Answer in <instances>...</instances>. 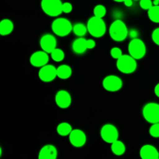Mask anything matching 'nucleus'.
Here are the masks:
<instances>
[{"label":"nucleus","mask_w":159,"mask_h":159,"mask_svg":"<svg viewBox=\"0 0 159 159\" xmlns=\"http://www.w3.org/2000/svg\"><path fill=\"white\" fill-rule=\"evenodd\" d=\"M110 37L116 42H122L127 37L129 30L126 23L123 20L117 19L114 20L109 28Z\"/></svg>","instance_id":"1"},{"label":"nucleus","mask_w":159,"mask_h":159,"mask_svg":"<svg viewBox=\"0 0 159 159\" xmlns=\"http://www.w3.org/2000/svg\"><path fill=\"white\" fill-rule=\"evenodd\" d=\"M86 26L89 34L96 38L103 37L107 32V25L103 18L93 16L89 19Z\"/></svg>","instance_id":"2"},{"label":"nucleus","mask_w":159,"mask_h":159,"mask_svg":"<svg viewBox=\"0 0 159 159\" xmlns=\"http://www.w3.org/2000/svg\"><path fill=\"white\" fill-rule=\"evenodd\" d=\"M116 68L123 74L129 75L134 72L138 68L137 60L130 54H123L116 60Z\"/></svg>","instance_id":"3"},{"label":"nucleus","mask_w":159,"mask_h":159,"mask_svg":"<svg viewBox=\"0 0 159 159\" xmlns=\"http://www.w3.org/2000/svg\"><path fill=\"white\" fill-rule=\"evenodd\" d=\"M51 30L55 35L64 37L71 34L73 30V26L68 19L58 17L51 23Z\"/></svg>","instance_id":"4"},{"label":"nucleus","mask_w":159,"mask_h":159,"mask_svg":"<svg viewBox=\"0 0 159 159\" xmlns=\"http://www.w3.org/2000/svg\"><path fill=\"white\" fill-rule=\"evenodd\" d=\"M61 0H41L40 6L46 15L48 16L56 17L63 13Z\"/></svg>","instance_id":"5"},{"label":"nucleus","mask_w":159,"mask_h":159,"mask_svg":"<svg viewBox=\"0 0 159 159\" xmlns=\"http://www.w3.org/2000/svg\"><path fill=\"white\" fill-rule=\"evenodd\" d=\"M128 53L136 60H140L145 56L147 49L146 45L142 40L138 38L132 39L128 43Z\"/></svg>","instance_id":"6"},{"label":"nucleus","mask_w":159,"mask_h":159,"mask_svg":"<svg viewBox=\"0 0 159 159\" xmlns=\"http://www.w3.org/2000/svg\"><path fill=\"white\" fill-rule=\"evenodd\" d=\"M142 116L149 124L159 123V104L157 102H148L143 107Z\"/></svg>","instance_id":"7"},{"label":"nucleus","mask_w":159,"mask_h":159,"mask_svg":"<svg viewBox=\"0 0 159 159\" xmlns=\"http://www.w3.org/2000/svg\"><path fill=\"white\" fill-rule=\"evenodd\" d=\"M100 137L104 142L111 144L119 138V131L113 124H104L100 130Z\"/></svg>","instance_id":"8"},{"label":"nucleus","mask_w":159,"mask_h":159,"mask_svg":"<svg viewBox=\"0 0 159 159\" xmlns=\"http://www.w3.org/2000/svg\"><path fill=\"white\" fill-rule=\"evenodd\" d=\"M104 89L110 93L118 92L122 89L123 81L119 76L115 75H110L106 76L102 82Z\"/></svg>","instance_id":"9"},{"label":"nucleus","mask_w":159,"mask_h":159,"mask_svg":"<svg viewBox=\"0 0 159 159\" xmlns=\"http://www.w3.org/2000/svg\"><path fill=\"white\" fill-rule=\"evenodd\" d=\"M38 77L42 82H51L57 77V68L53 65H46L40 68Z\"/></svg>","instance_id":"10"},{"label":"nucleus","mask_w":159,"mask_h":159,"mask_svg":"<svg viewBox=\"0 0 159 159\" xmlns=\"http://www.w3.org/2000/svg\"><path fill=\"white\" fill-rule=\"evenodd\" d=\"M48 61H49L48 53L43 50L35 51L31 54L30 57V63L35 68H41V67L48 65Z\"/></svg>","instance_id":"11"},{"label":"nucleus","mask_w":159,"mask_h":159,"mask_svg":"<svg viewBox=\"0 0 159 159\" xmlns=\"http://www.w3.org/2000/svg\"><path fill=\"white\" fill-rule=\"evenodd\" d=\"M70 144L75 148H82L87 141V137L85 132L80 129H74L69 134Z\"/></svg>","instance_id":"12"},{"label":"nucleus","mask_w":159,"mask_h":159,"mask_svg":"<svg viewBox=\"0 0 159 159\" xmlns=\"http://www.w3.org/2000/svg\"><path fill=\"white\" fill-rule=\"evenodd\" d=\"M40 46L43 51H46L48 54H51L57 48V39L52 34H43L40 37Z\"/></svg>","instance_id":"13"},{"label":"nucleus","mask_w":159,"mask_h":159,"mask_svg":"<svg viewBox=\"0 0 159 159\" xmlns=\"http://www.w3.org/2000/svg\"><path fill=\"white\" fill-rule=\"evenodd\" d=\"M55 103L59 108L67 109L71 104V94L67 90H59L57 92L54 97Z\"/></svg>","instance_id":"14"},{"label":"nucleus","mask_w":159,"mask_h":159,"mask_svg":"<svg viewBox=\"0 0 159 159\" xmlns=\"http://www.w3.org/2000/svg\"><path fill=\"white\" fill-rule=\"evenodd\" d=\"M140 157L142 159H158L159 152L152 144H144L140 149Z\"/></svg>","instance_id":"15"},{"label":"nucleus","mask_w":159,"mask_h":159,"mask_svg":"<svg viewBox=\"0 0 159 159\" xmlns=\"http://www.w3.org/2000/svg\"><path fill=\"white\" fill-rule=\"evenodd\" d=\"M57 157V149L53 144H46L40 148L38 154L39 159H56Z\"/></svg>","instance_id":"16"},{"label":"nucleus","mask_w":159,"mask_h":159,"mask_svg":"<svg viewBox=\"0 0 159 159\" xmlns=\"http://www.w3.org/2000/svg\"><path fill=\"white\" fill-rule=\"evenodd\" d=\"M71 50L76 54H82L88 50L87 40L83 37H78L71 43Z\"/></svg>","instance_id":"17"},{"label":"nucleus","mask_w":159,"mask_h":159,"mask_svg":"<svg viewBox=\"0 0 159 159\" xmlns=\"http://www.w3.org/2000/svg\"><path fill=\"white\" fill-rule=\"evenodd\" d=\"M13 22L9 19H3L0 22V34L2 36H8L13 31Z\"/></svg>","instance_id":"18"},{"label":"nucleus","mask_w":159,"mask_h":159,"mask_svg":"<svg viewBox=\"0 0 159 159\" xmlns=\"http://www.w3.org/2000/svg\"><path fill=\"white\" fill-rule=\"evenodd\" d=\"M72 74V69L68 65H59L57 68V77L62 80L68 79Z\"/></svg>","instance_id":"19"},{"label":"nucleus","mask_w":159,"mask_h":159,"mask_svg":"<svg viewBox=\"0 0 159 159\" xmlns=\"http://www.w3.org/2000/svg\"><path fill=\"white\" fill-rule=\"evenodd\" d=\"M111 151L113 155L121 156L126 152V145L123 141L117 140L111 144Z\"/></svg>","instance_id":"20"},{"label":"nucleus","mask_w":159,"mask_h":159,"mask_svg":"<svg viewBox=\"0 0 159 159\" xmlns=\"http://www.w3.org/2000/svg\"><path fill=\"white\" fill-rule=\"evenodd\" d=\"M72 127L70 124L67 122H62L60 123L57 126V133L59 136L61 137H67L69 136V134H71V132L72 131Z\"/></svg>","instance_id":"21"},{"label":"nucleus","mask_w":159,"mask_h":159,"mask_svg":"<svg viewBox=\"0 0 159 159\" xmlns=\"http://www.w3.org/2000/svg\"><path fill=\"white\" fill-rule=\"evenodd\" d=\"M73 33L77 36L78 37H84L88 32V29H87V26H85L84 23H77L73 26Z\"/></svg>","instance_id":"22"},{"label":"nucleus","mask_w":159,"mask_h":159,"mask_svg":"<svg viewBox=\"0 0 159 159\" xmlns=\"http://www.w3.org/2000/svg\"><path fill=\"white\" fill-rule=\"evenodd\" d=\"M148 16L153 23H159V5L153 6L148 10Z\"/></svg>","instance_id":"23"},{"label":"nucleus","mask_w":159,"mask_h":159,"mask_svg":"<svg viewBox=\"0 0 159 159\" xmlns=\"http://www.w3.org/2000/svg\"><path fill=\"white\" fill-rule=\"evenodd\" d=\"M50 54H51V59L55 62L62 61L65 59V52H64L63 50L57 48H56Z\"/></svg>","instance_id":"24"},{"label":"nucleus","mask_w":159,"mask_h":159,"mask_svg":"<svg viewBox=\"0 0 159 159\" xmlns=\"http://www.w3.org/2000/svg\"><path fill=\"white\" fill-rule=\"evenodd\" d=\"M93 14H94L95 16L103 18L107 14V8L103 5H96L93 9Z\"/></svg>","instance_id":"25"},{"label":"nucleus","mask_w":159,"mask_h":159,"mask_svg":"<svg viewBox=\"0 0 159 159\" xmlns=\"http://www.w3.org/2000/svg\"><path fill=\"white\" fill-rule=\"evenodd\" d=\"M149 134L154 138H159V123L152 124L149 128Z\"/></svg>","instance_id":"26"},{"label":"nucleus","mask_w":159,"mask_h":159,"mask_svg":"<svg viewBox=\"0 0 159 159\" xmlns=\"http://www.w3.org/2000/svg\"><path fill=\"white\" fill-rule=\"evenodd\" d=\"M122 55V50L120 48H118V47H114V48H113L110 50V56H111L113 58L116 59V60L119 59Z\"/></svg>","instance_id":"27"},{"label":"nucleus","mask_w":159,"mask_h":159,"mask_svg":"<svg viewBox=\"0 0 159 159\" xmlns=\"http://www.w3.org/2000/svg\"><path fill=\"white\" fill-rule=\"evenodd\" d=\"M139 5L141 9L144 10H148L154 6L152 0H140Z\"/></svg>","instance_id":"28"},{"label":"nucleus","mask_w":159,"mask_h":159,"mask_svg":"<svg viewBox=\"0 0 159 159\" xmlns=\"http://www.w3.org/2000/svg\"><path fill=\"white\" fill-rule=\"evenodd\" d=\"M72 5H71V3L68 2H63V4H62V12H63V13H70L72 11Z\"/></svg>","instance_id":"29"},{"label":"nucleus","mask_w":159,"mask_h":159,"mask_svg":"<svg viewBox=\"0 0 159 159\" xmlns=\"http://www.w3.org/2000/svg\"><path fill=\"white\" fill-rule=\"evenodd\" d=\"M152 41L156 45L159 46V27L155 28L152 34Z\"/></svg>","instance_id":"30"},{"label":"nucleus","mask_w":159,"mask_h":159,"mask_svg":"<svg viewBox=\"0 0 159 159\" xmlns=\"http://www.w3.org/2000/svg\"><path fill=\"white\" fill-rule=\"evenodd\" d=\"M138 34H139V32H138V30L131 29V30H129L128 36H130V38L134 39V38H138Z\"/></svg>","instance_id":"31"},{"label":"nucleus","mask_w":159,"mask_h":159,"mask_svg":"<svg viewBox=\"0 0 159 159\" xmlns=\"http://www.w3.org/2000/svg\"><path fill=\"white\" fill-rule=\"evenodd\" d=\"M96 41L93 39H88L87 40V48H88V50H92L93 48H96Z\"/></svg>","instance_id":"32"},{"label":"nucleus","mask_w":159,"mask_h":159,"mask_svg":"<svg viewBox=\"0 0 159 159\" xmlns=\"http://www.w3.org/2000/svg\"><path fill=\"white\" fill-rule=\"evenodd\" d=\"M124 3L127 7H131L133 6V0H125Z\"/></svg>","instance_id":"33"},{"label":"nucleus","mask_w":159,"mask_h":159,"mask_svg":"<svg viewBox=\"0 0 159 159\" xmlns=\"http://www.w3.org/2000/svg\"><path fill=\"white\" fill-rule=\"evenodd\" d=\"M154 92H155V94L157 97L159 98V82L155 85V89H154Z\"/></svg>","instance_id":"34"},{"label":"nucleus","mask_w":159,"mask_h":159,"mask_svg":"<svg viewBox=\"0 0 159 159\" xmlns=\"http://www.w3.org/2000/svg\"><path fill=\"white\" fill-rule=\"evenodd\" d=\"M114 2H124L125 0H113Z\"/></svg>","instance_id":"35"},{"label":"nucleus","mask_w":159,"mask_h":159,"mask_svg":"<svg viewBox=\"0 0 159 159\" xmlns=\"http://www.w3.org/2000/svg\"><path fill=\"white\" fill-rule=\"evenodd\" d=\"M157 1H159V0H157Z\"/></svg>","instance_id":"36"},{"label":"nucleus","mask_w":159,"mask_h":159,"mask_svg":"<svg viewBox=\"0 0 159 159\" xmlns=\"http://www.w3.org/2000/svg\"><path fill=\"white\" fill-rule=\"evenodd\" d=\"M136 1H137V0H136Z\"/></svg>","instance_id":"37"}]
</instances>
